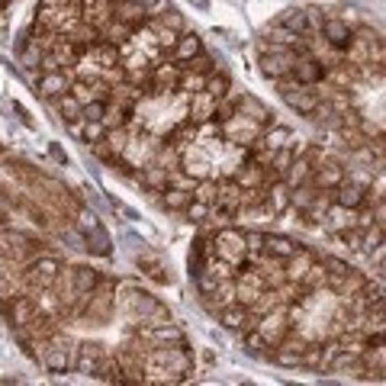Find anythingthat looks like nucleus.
Here are the masks:
<instances>
[{
  "instance_id": "obj_1",
  "label": "nucleus",
  "mask_w": 386,
  "mask_h": 386,
  "mask_svg": "<svg viewBox=\"0 0 386 386\" xmlns=\"http://www.w3.org/2000/svg\"><path fill=\"white\" fill-rule=\"evenodd\" d=\"M59 242L109 258V236L97 213L55 174L0 139V306L23 290L29 270Z\"/></svg>"
},
{
  "instance_id": "obj_4",
  "label": "nucleus",
  "mask_w": 386,
  "mask_h": 386,
  "mask_svg": "<svg viewBox=\"0 0 386 386\" xmlns=\"http://www.w3.org/2000/svg\"><path fill=\"white\" fill-rule=\"evenodd\" d=\"M377 309H380V312H383V316H386V296H383V302H380Z\"/></svg>"
},
{
  "instance_id": "obj_2",
  "label": "nucleus",
  "mask_w": 386,
  "mask_h": 386,
  "mask_svg": "<svg viewBox=\"0 0 386 386\" xmlns=\"http://www.w3.org/2000/svg\"><path fill=\"white\" fill-rule=\"evenodd\" d=\"M370 213H373V222L386 229V200H383V196H380V200H373V206H370Z\"/></svg>"
},
{
  "instance_id": "obj_3",
  "label": "nucleus",
  "mask_w": 386,
  "mask_h": 386,
  "mask_svg": "<svg viewBox=\"0 0 386 386\" xmlns=\"http://www.w3.org/2000/svg\"><path fill=\"white\" fill-rule=\"evenodd\" d=\"M10 3H13V0H0V13H3V10H7Z\"/></svg>"
}]
</instances>
